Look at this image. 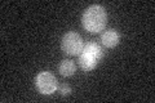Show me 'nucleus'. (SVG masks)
I'll list each match as a JSON object with an SVG mask.
<instances>
[{
    "label": "nucleus",
    "mask_w": 155,
    "mask_h": 103,
    "mask_svg": "<svg viewBox=\"0 0 155 103\" xmlns=\"http://www.w3.org/2000/svg\"><path fill=\"white\" fill-rule=\"evenodd\" d=\"M107 22V13L101 5H92L83 14V26L89 32L102 31Z\"/></svg>",
    "instance_id": "f257e3e1"
},
{
    "label": "nucleus",
    "mask_w": 155,
    "mask_h": 103,
    "mask_svg": "<svg viewBox=\"0 0 155 103\" xmlns=\"http://www.w3.org/2000/svg\"><path fill=\"white\" fill-rule=\"evenodd\" d=\"M35 85H36L38 90L40 92L41 94L49 95V94H52V93H54L57 90L58 82H57V79L53 73L48 72V71H43L36 76Z\"/></svg>",
    "instance_id": "20e7f679"
},
{
    "label": "nucleus",
    "mask_w": 155,
    "mask_h": 103,
    "mask_svg": "<svg viewBox=\"0 0 155 103\" xmlns=\"http://www.w3.org/2000/svg\"><path fill=\"white\" fill-rule=\"evenodd\" d=\"M60 73L62 76H65V77H69V76H72L75 73L76 71V66H75V63L74 61H71V60H64L61 62V65H60Z\"/></svg>",
    "instance_id": "423d86ee"
},
{
    "label": "nucleus",
    "mask_w": 155,
    "mask_h": 103,
    "mask_svg": "<svg viewBox=\"0 0 155 103\" xmlns=\"http://www.w3.org/2000/svg\"><path fill=\"white\" fill-rule=\"evenodd\" d=\"M70 92H71V89H70V86L67 85V84L61 85V88H60V93H61L62 95H69V94H70Z\"/></svg>",
    "instance_id": "0eeeda50"
},
{
    "label": "nucleus",
    "mask_w": 155,
    "mask_h": 103,
    "mask_svg": "<svg viewBox=\"0 0 155 103\" xmlns=\"http://www.w3.org/2000/svg\"><path fill=\"white\" fill-rule=\"evenodd\" d=\"M101 58H102L101 47L96 43H89L83 48L79 54V65L84 71H92L98 65Z\"/></svg>",
    "instance_id": "f03ea898"
},
{
    "label": "nucleus",
    "mask_w": 155,
    "mask_h": 103,
    "mask_svg": "<svg viewBox=\"0 0 155 103\" xmlns=\"http://www.w3.org/2000/svg\"><path fill=\"white\" fill-rule=\"evenodd\" d=\"M119 40H120V36L118 31L115 30H107L105 31L102 34V36H101V41H102V44L106 47V48H114L119 44Z\"/></svg>",
    "instance_id": "39448f33"
},
{
    "label": "nucleus",
    "mask_w": 155,
    "mask_h": 103,
    "mask_svg": "<svg viewBox=\"0 0 155 103\" xmlns=\"http://www.w3.org/2000/svg\"><path fill=\"white\" fill-rule=\"evenodd\" d=\"M61 47H62V50H64L66 54L78 56V54H80L84 48L83 39L76 32H67L66 35L62 37Z\"/></svg>",
    "instance_id": "7ed1b4c3"
}]
</instances>
